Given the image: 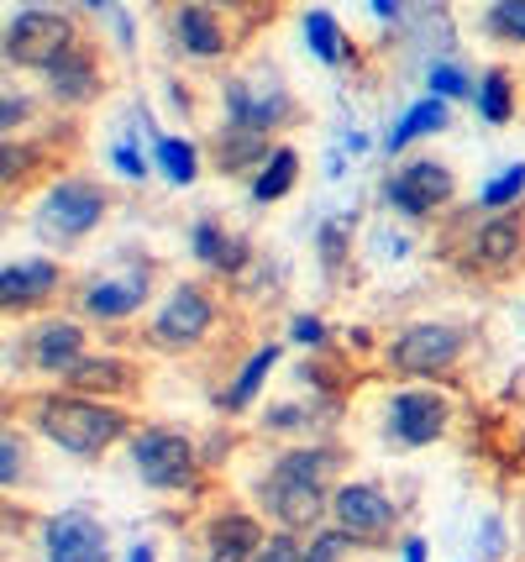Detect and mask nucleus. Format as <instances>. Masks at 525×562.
<instances>
[{
    "label": "nucleus",
    "mask_w": 525,
    "mask_h": 562,
    "mask_svg": "<svg viewBox=\"0 0 525 562\" xmlns=\"http://www.w3.org/2000/svg\"><path fill=\"white\" fill-rule=\"evenodd\" d=\"M37 431L75 452V458H101L116 437H126V416L116 405H101V400H84V394H58V400H43L37 405Z\"/></svg>",
    "instance_id": "1"
},
{
    "label": "nucleus",
    "mask_w": 525,
    "mask_h": 562,
    "mask_svg": "<svg viewBox=\"0 0 525 562\" xmlns=\"http://www.w3.org/2000/svg\"><path fill=\"white\" fill-rule=\"evenodd\" d=\"M75 48H79L75 22L64 11H22L16 22L5 26V58L16 69H53Z\"/></svg>",
    "instance_id": "2"
},
{
    "label": "nucleus",
    "mask_w": 525,
    "mask_h": 562,
    "mask_svg": "<svg viewBox=\"0 0 525 562\" xmlns=\"http://www.w3.org/2000/svg\"><path fill=\"white\" fill-rule=\"evenodd\" d=\"M105 216V195L90 179H58L48 195L37 200V232L48 243H79L84 232H95Z\"/></svg>",
    "instance_id": "3"
},
{
    "label": "nucleus",
    "mask_w": 525,
    "mask_h": 562,
    "mask_svg": "<svg viewBox=\"0 0 525 562\" xmlns=\"http://www.w3.org/2000/svg\"><path fill=\"white\" fill-rule=\"evenodd\" d=\"M132 463L142 473V484H152V490L195 484V447H190L184 431H169V426H142L132 437Z\"/></svg>",
    "instance_id": "4"
},
{
    "label": "nucleus",
    "mask_w": 525,
    "mask_h": 562,
    "mask_svg": "<svg viewBox=\"0 0 525 562\" xmlns=\"http://www.w3.org/2000/svg\"><path fill=\"white\" fill-rule=\"evenodd\" d=\"M463 358V331L457 326H442V321H421V326H410L395 337L389 347V363L400 368V373H442Z\"/></svg>",
    "instance_id": "5"
},
{
    "label": "nucleus",
    "mask_w": 525,
    "mask_h": 562,
    "mask_svg": "<svg viewBox=\"0 0 525 562\" xmlns=\"http://www.w3.org/2000/svg\"><path fill=\"white\" fill-rule=\"evenodd\" d=\"M331 515L336 531H347L352 541H384L395 531V499L378 484H342L331 494Z\"/></svg>",
    "instance_id": "6"
},
{
    "label": "nucleus",
    "mask_w": 525,
    "mask_h": 562,
    "mask_svg": "<svg viewBox=\"0 0 525 562\" xmlns=\"http://www.w3.org/2000/svg\"><path fill=\"white\" fill-rule=\"evenodd\" d=\"M452 195H457L452 169L447 164H431V158L404 164V169L384 184V200H389L395 211H404V216H431V211H436V205H447Z\"/></svg>",
    "instance_id": "7"
},
{
    "label": "nucleus",
    "mask_w": 525,
    "mask_h": 562,
    "mask_svg": "<svg viewBox=\"0 0 525 562\" xmlns=\"http://www.w3.org/2000/svg\"><path fill=\"white\" fill-rule=\"evenodd\" d=\"M43 547H48V562H111V537H105V526L84 510L53 515L48 531H43Z\"/></svg>",
    "instance_id": "8"
},
{
    "label": "nucleus",
    "mask_w": 525,
    "mask_h": 562,
    "mask_svg": "<svg viewBox=\"0 0 525 562\" xmlns=\"http://www.w3.org/2000/svg\"><path fill=\"white\" fill-rule=\"evenodd\" d=\"M210 321H216L210 294L195 290V284H179V290L163 300L158 321H152V337L163 347H195L205 331H210Z\"/></svg>",
    "instance_id": "9"
},
{
    "label": "nucleus",
    "mask_w": 525,
    "mask_h": 562,
    "mask_svg": "<svg viewBox=\"0 0 525 562\" xmlns=\"http://www.w3.org/2000/svg\"><path fill=\"white\" fill-rule=\"evenodd\" d=\"M447 400L436 390H400L389 400V431L404 441V447H431V441L447 431Z\"/></svg>",
    "instance_id": "10"
},
{
    "label": "nucleus",
    "mask_w": 525,
    "mask_h": 562,
    "mask_svg": "<svg viewBox=\"0 0 525 562\" xmlns=\"http://www.w3.org/2000/svg\"><path fill=\"white\" fill-rule=\"evenodd\" d=\"M142 300H148V273L142 269H126L116 279H95L90 290H84V311L95 321H122L132 311H142Z\"/></svg>",
    "instance_id": "11"
},
{
    "label": "nucleus",
    "mask_w": 525,
    "mask_h": 562,
    "mask_svg": "<svg viewBox=\"0 0 525 562\" xmlns=\"http://www.w3.org/2000/svg\"><path fill=\"white\" fill-rule=\"evenodd\" d=\"M226 105H231V122L248 126V132H269V126H278L289 116V95H284L278 85L252 90L248 79H231V85H226Z\"/></svg>",
    "instance_id": "12"
},
{
    "label": "nucleus",
    "mask_w": 525,
    "mask_h": 562,
    "mask_svg": "<svg viewBox=\"0 0 525 562\" xmlns=\"http://www.w3.org/2000/svg\"><path fill=\"white\" fill-rule=\"evenodd\" d=\"M53 290H58V269H53L48 258L5 263V273H0V300H5V311H26V305H37V300Z\"/></svg>",
    "instance_id": "13"
},
{
    "label": "nucleus",
    "mask_w": 525,
    "mask_h": 562,
    "mask_svg": "<svg viewBox=\"0 0 525 562\" xmlns=\"http://www.w3.org/2000/svg\"><path fill=\"white\" fill-rule=\"evenodd\" d=\"M269 510L289 526V531H300V526H316L326 510V494L321 484H295V479H269Z\"/></svg>",
    "instance_id": "14"
},
{
    "label": "nucleus",
    "mask_w": 525,
    "mask_h": 562,
    "mask_svg": "<svg viewBox=\"0 0 525 562\" xmlns=\"http://www.w3.org/2000/svg\"><path fill=\"white\" fill-rule=\"evenodd\" d=\"M263 547V526L252 515L231 510L210 526V562H252Z\"/></svg>",
    "instance_id": "15"
},
{
    "label": "nucleus",
    "mask_w": 525,
    "mask_h": 562,
    "mask_svg": "<svg viewBox=\"0 0 525 562\" xmlns=\"http://www.w3.org/2000/svg\"><path fill=\"white\" fill-rule=\"evenodd\" d=\"M84 358V331L75 321H48L37 337H32V363L48 368V373H69Z\"/></svg>",
    "instance_id": "16"
},
{
    "label": "nucleus",
    "mask_w": 525,
    "mask_h": 562,
    "mask_svg": "<svg viewBox=\"0 0 525 562\" xmlns=\"http://www.w3.org/2000/svg\"><path fill=\"white\" fill-rule=\"evenodd\" d=\"M174 32H179V43H184V53H195V58H216V53H226V32H221V22H216V16L205 11L201 0L179 5Z\"/></svg>",
    "instance_id": "17"
},
{
    "label": "nucleus",
    "mask_w": 525,
    "mask_h": 562,
    "mask_svg": "<svg viewBox=\"0 0 525 562\" xmlns=\"http://www.w3.org/2000/svg\"><path fill=\"white\" fill-rule=\"evenodd\" d=\"M473 258H478V269H510L521 258V221L500 216V221H489V226H478Z\"/></svg>",
    "instance_id": "18"
},
{
    "label": "nucleus",
    "mask_w": 525,
    "mask_h": 562,
    "mask_svg": "<svg viewBox=\"0 0 525 562\" xmlns=\"http://www.w3.org/2000/svg\"><path fill=\"white\" fill-rule=\"evenodd\" d=\"M48 90L58 100H69V105H79V100H95V90H101V74H95V64L84 58V53H69V58H58L48 69Z\"/></svg>",
    "instance_id": "19"
},
{
    "label": "nucleus",
    "mask_w": 525,
    "mask_h": 562,
    "mask_svg": "<svg viewBox=\"0 0 525 562\" xmlns=\"http://www.w3.org/2000/svg\"><path fill=\"white\" fill-rule=\"evenodd\" d=\"M64 379H69L79 394H122V390H132L137 373L126 363H116V358H79Z\"/></svg>",
    "instance_id": "20"
},
{
    "label": "nucleus",
    "mask_w": 525,
    "mask_h": 562,
    "mask_svg": "<svg viewBox=\"0 0 525 562\" xmlns=\"http://www.w3.org/2000/svg\"><path fill=\"white\" fill-rule=\"evenodd\" d=\"M447 116H452V111H447V100H442V95L415 100V105L400 116V126L389 132V153H400L404 143H415V137H425V132H442V126H447Z\"/></svg>",
    "instance_id": "21"
},
{
    "label": "nucleus",
    "mask_w": 525,
    "mask_h": 562,
    "mask_svg": "<svg viewBox=\"0 0 525 562\" xmlns=\"http://www.w3.org/2000/svg\"><path fill=\"white\" fill-rule=\"evenodd\" d=\"M274 363H278V347H258L248 358V368L237 373V384L226 390V411H248L252 400H258V390H263V379L274 373Z\"/></svg>",
    "instance_id": "22"
},
{
    "label": "nucleus",
    "mask_w": 525,
    "mask_h": 562,
    "mask_svg": "<svg viewBox=\"0 0 525 562\" xmlns=\"http://www.w3.org/2000/svg\"><path fill=\"white\" fill-rule=\"evenodd\" d=\"M295 169H300V158H295L289 147H274L263 173H258V184H252V200H284L289 184H295Z\"/></svg>",
    "instance_id": "23"
},
{
    "label": "nucleus",
    "mask_w": 525,
    "mask_h": 562,
    "mask_svg": "<svg viewBox=\"0 0 525 562\" xmlns=\"http://www.w3.org/2000/svg\"><path fill=\"white\" fill-rule=\"evenodd\" d=\"M336 463V452H321V447H300V452H284L274 463L269 479H295V484H321V473Z\"/></svg>",
    "instance_id": "24"
},
{
    "label": "nucleus",
    "mask_w": 525,
    "mask_h": 562,
    "mask_svg": "<svg viewBox=\"0 0 525 562\" xmlns=\"http://www.w3.org/2000/svg\"><path fill=\"white\" fill-rule=\"evenodd\" d=\"M305 43H310V53L321 64H342V26H336L331 11H310L305 16Z\"/></svg>",
    "instance_id": "25"
},
{
    "label": "nucleus",
    "mask_w": 525,
    "mask_h": 562,
    "mask_svg": "<svg viewBox=\"0 0 525 562\" xmlns=\"http://www.w3.org/2000/svg\"><path fill=\"white\" fill-rule=\"evenodd\" d=\"M195 252H201L210 269H237V263H242V247L231 243L216 221H201V226H195Z\"/></svg>",
    "instance_id": "26"
},
{
    "label": "nucleus",
    "mask_w": 525,
    "mask_h": 562,
    "mask_svg": "<svg viewBox=\"0 0 525 562\" xmlns=\"http://www.w3.org/2000/svg\"><path fill=\"white\" fill-rule=\"evenodd\" d=\"M158 169L169 173L174 184H195V173H201L195 143H184V137H163V143H158Z\"/></svg>",
    "instance_id": "27"
},
{
    "label": "nucleus",
    "mask_w": 525,
    "mask_h": 562,
    "mask_svg": "<svg viewBox=\"0 0 525 562\" xmlns=\"http://www.w3.org/2000/svg\"><path fill=\"white\" fill-rule=\"evenodd\" d=\"M510 111H515V85H510V79L494 69L489 79H483V85H478V116L500 126V122H510Z\"/></svg>",
    "instance_id": "28"
},
{
    "label": "nucleus",
    "mask_w": 525,
    "mask_h": 562,
    "mask_svg": "<svg viewBox=\"0 0 525 562\" xmlns=\"http://www.w3.org/2000/svg\"><path fill=\"white\" fill-rule=\"evenodd\" d=\"M489 32L500 43H525V0H494L489 5Z\"/></svg>",
    "instance_id": "29"
},
{
    "label": "nucleus",
    "mask_w": 525,
    "mask_h": 562,
    "mask_svg": "<svg viewBox=\"0 0 525 562\" xmlns=\"http://www.w3.org/2000/svg\"><path fill=\"white\" fill-rule=\"evenodd\" d=\"M525 195V164H515V169H504L489 190H483V205L489 211H500V205H510V200H521Z\"/></svg>",
    "instance_id": "30"
},
{
    "label": "nucleus",
    "mask_w": 525,
    "mask_h": 562,
    "mask_svg": "<svg viewBox=\"0 0 525 562\" xmlns=\"http://www.w3.org/2000/svg\"><path fill=\"white\" fill-rule=\"evenodd\" d=\"M431 95H442V100H457V95H473V79H463V74L452 69V64H431Z\"/></svg>",
    "instance_id": "31"
},
{
    "label": "nucleus",
    "mask_w": 525,
    "mask_h": 562,
    "mask_svg": "<svg viewBox=\"0 0 525 562\" xmlns=\"http://www.w3.org/2000/svg\"><path fill=\"white\" fill-rule=\"evenodd\" d=\"M347 552H352L347 531H321V537H316V547L305 552V562H342Z\"/></svg>",
    "instance_id": "32"
},
{
    "label": "nucleus",
    "mask_w": 525,
    "mask_h": 562,
    "mask_svg": "<svg viewBox=\"0 0 525 562\" xmlns=\"http://www.w3.org/2000/svg\"><path fill=\"white\" fill-rule=\"evenodd\" d=\"M252 562H305V558H300V547H295V537H269Z\"/></svg>",
    "instance_id": "33"
},
{
    "label": "nucleus",
    "mask_w": 525,
    "mask_h": 562,
    "mask_svg": "<svg viewBox=\"0 0 525 562\" xmlns=\"http://www.w3.org/2000/svg\"><path fill=\"white\" fill-rule=\"evenodd\" d=\"M0 484H5V490L22 484V441H11V437L0 447Z\"/></svg>",
    "instance_id": "34"
},
{
    "label": "nucleus",
    "mask_w": 525,
    "mask_h": 562,
    "mask_svg": "<svg viewBox=\"0 0 525 562\" xmlns=\"http://www.w3.org/2000/svg\"><path fill=\"white\" fill-rule=\"evenodd\" d=\"M116 169L126 173V179H142V173H148V164H142V153H137V147H116Z\"/></svg>",
    "instance_id": "35"
},
{
    "label": "nucleus",
    "mask_w": 525,
    "mask_h": 562,
    "mask_svg": "<svg viewBox=\"0 0 525 562\" xmlns=\"http://www.w3.org/2000/svg\"><path fill=\"white\" fill-rule=\"evenodd\" d=\"M321 337H326V331H321V321H310V316H300V321H295V342L321 347Z\"/></svg>",
    "instance_id": "36"
},
{
    "label": "nucleus",
    "mask_w": 525,
    "mask_h": 562,
    "mask_svg": "<svg viewBox=\"0 0 525 562\" xmlns=\"http://www.w3.org/2000/svg\"><path fill=\"white\" fill-rule=\"evenodd\" d=\"M404 562H425V541H421V537L404 541Z\"/></svg>",
    "instance_id": "37"
},
{
    "label": "nucleus",
    "mask_w": 525,
    "mask_h": 562,
    "mask_svg": "<svg viewBox=\"0 0 525 562\" xmlns=\"http://www.w3.org/2000/svg\"><path fill=\"white\" fill-rule=\"evenodd\" d=\"M374 16H389V22H395V16H400V0H374Z\"/></svg>",
    "instance_id": "38"
},
{
    "label": "nucleus",
    "mask_w": 525,
    "mask_h": 562,
    "mask_svg": "<svg viewBox=\"0 0 525 562\" xmlns=\"http://www.w3.org/2000/svg\"><path fill=\"white\" fill-rule=\"evenodd\" d=\"M126 562H152V547H132V552H126Z\"/></svg>",
    "instance_id": "39"
},
{
    "label": "nucleus",
    "mask_w": 525,
    "mask_h": 562,
    "mask_svg": "<svg viewBox=\"0 0 525 562\" xmlns=\"http://www.w3.org/2000/svg\"><path fill=\"white\" fill-rule=\"evenodd\" d=\"M90 5H105V0H90Z\"/></svg>",
    "instance_id": "40"
},
{
    "label": "nucleus",
    "mask_w": 525,
    "mask_h": 562,
    "mask_svg": "<svg viewBox=\"0 0 525 562\" xmlns=\"http://www.w3.org/2000/svg\"><path fill=\"white\" fill-rule=\"evenodd\" d=\"M201 5H205V0H201ZM221 5H226V0H221Z\"/></svg>",
    "instance_id": "41"
}]
</instances>
